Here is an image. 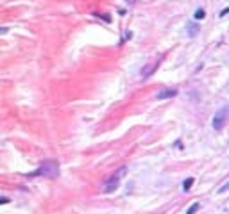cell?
Wrapping results in <instances>:
<instances>
[{
  "instance_id": "1",
  "label": "cell",
  "mask_w": 229,
  "mask_h": 214,
  "mask_svg": "<svg viewBox=\"0 0 229 214\" xmlns=\"http://www.w3.org/2000/svg\"><path fill=\"white\" fill-rule=\"evenodd\" d=\"M57 175H59V166L54 161L43 163L38 170H34L30 173V177H49V178H56Z\"/></svg>"
},
{
  "instance_id": "2",
  "label": "cell",
  "mask_w": 229,
  "mask_h": 214,
  "mask_svg": "<svg viewBox=\"0 0 229 214\" xmlns=\"http://www.w3.org/2000/svg\"><path fill=\"white\" fill-rule=\"evenodd\" d=\"M125 171H127V170H125V166H122V168L115 173L113 177H109L106 182H104L102 191H104V193H113V191H116V189H118V184H120V178L125 175Z\"/></svg>"
},
{
  "instance_id": "3",
  "label": "cell",
  "mask_w": 229,
  "mask_h": 214,
  "mask_svg": "<svg viewBox=\"0 0 229 214\" xmlns=\"http://www.w3.org/2000/svg\"><path fill=\"white\" fill-rule=\"evenodd\" d=\"M227 113H229L227 107H222L220 111L213 116V128H215V130H220V128H224L226 120H227Z\"/></svg>"
},
{
  "instance_id": "4",
  "label": "cell",
  "mask_w": 229,
  "mask_h": 214,
  "mask_svg": "<svg viewBox=\"0 0 229 214\" xmlns=\"http://www.w3.org/2000/svg\"><path fill=\"white\" fill-rule=\"evenodd\" d=\"M177 95V89H174V87H163L161 91L157 93V100H166V98H172V96H175Z\"/></svg>"
},
{
  "instance_id": "5",
  "label": "cell",
  "mask_w": 229,
  "mask_h": 214,
  "mask_svg": "<svg viewBox=\"0 0 229 214\" xmlns=\"http://www.w3.org/2000/svg\"><path fill=\"white\" fill-rule=\"evenodd\" d=\"M200 209V203L199 202H195V203H192V205L188 207V211H186V214H195L197 211Z\"/></svg>"
},
{
  "instance_id": "6",
  "label": "cell",
  "mask_w": 229,
  "mask_h": 214,
  "mask_svg": "<svg viewBox=\"0 0 229 214\" xmlns=\"http://www.w3.org/2000/svg\"><path fill=\"white\" fill-rule=\"evenodd\" d=\"M193 18H195V20H204V18H206V13H204V9H197V11H195V14H193Z\"/></svg>"
},
{
  "instance_id": "7",
  "label": "cell",
  "mask_w": 229,
  "mask_h": 214,
  "mask_svg": "<svg viewBox=\"0 0 229 214\" xmlns=\"http://www.w3.org/2000/svg\"><path fill=\"white\" fill-rule=\"evenodd\" d=\"M192 184H193V178H192V177H190V178H186L185 182H183V189H185V191H190Z\"/></svg>"
},
{
  "instance_id": "8",
  "label": "cell",
  "mask_w": 229,
  "mask_h": 214,
  "mask_svg": "<svg viewBox=\"0 0 229 214\" xmlns=\"http://www.w3.org/2000/svg\"><path fill=\"white\" fill-rule=\"evenodd\" d=\"M197 29H199V27H197L195 23H188V34L195 36V34H197Z\"/></svg>"
}]
</instances>
